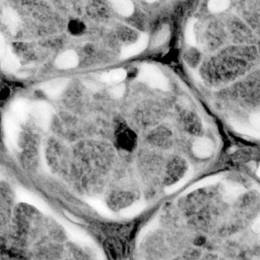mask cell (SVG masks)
<instances>
[{
	"instance_id": "24",
	"label": "cell",
	"mask_w": 260,
	"mask_h": 260,
	"mask_svg": "<svg viewBox=\"0 0 260 260\" xmlns=\"http://www.w3.org/2000/svg\"><path fill=\"white\" fill-rule=\"evenodd\" d=\"M124 89H125V87L123 85H117L115 86L112 89H111V93L112 96L115 97V98H120L123 96L124 93Z\"/></svg>"
},
{
	"instance_id": "18",
	"label": "cell",
	"mask_w": 260,
	"mask_h": 260,
	"mask_svg": "<svg viewBox=\"0 0 260 260\" xmlns=\"http://www.w3.org/2000/svg\"><path fill=\"white\" fill-rule=\"evenodd\" d=\"M146 207V204L141 201H137L126 207L122 210V216L125 218H132L138 214H140Z\"/></svg>"
},
{
	"instance_id": "21",
	"label": "cell",
	"mask_w": 260,
	"mask_h": 260,
	"mask_svg": "<svg viewBox=\"0 0 260 260\" xmlns=\"http://www.w3.org/2000/svg\"><path fill=\"white\" fill-rule=\"evenodd\" d=\"M195 20L191 19L190 21L188 22V25L186 27V31H185V38H186V42L191 45L194 46L196 43V38H195Z\"/></svg>"
},
{
	"instance_id": "15",
	"label": "cell",
	"mask_w": 260,
	"mask_h": 260,
	"mask_svg": "<svg viewBox=\"0 0 260 260\" xmlns=\"http://www.w3.org/2000/svg\"><path fill=\"white\" fill-rule=\"evenodd\" d=\"M244 192V187L237 183H229L224 188V197L228 201H233Z\"/></svg>"
},
{
	"instance_id": "20",
	"label": "cell",
	"mask_w": 260,
	"mask_h": 260,
	"mask_svg": "<svg viewBox=\"0 0 260 260\" xmlns=\"http://www.w3.org/2000/svg\"><path fill=\"white\" fill-rule=\"evenodd\" d=\"M192 177V171H189L187 172L181 179H179V181H177L176 183L170 185L169 187L166 188V192L167 193H174L176 192L177 190H179L180 188H182L189 180H190V178Z\"/></svg>"
},
{
	"instance_id": "16",
	"label": "cell",
	"mask_w": 260,
	"mask_h": 260,
	"mask_svg": "<svg viewBox=\"0 0 260 260\" xmlns=\"http://www.w3.org/2000/svg\"><path fill=\"white\" fill-rule=\"evenodd\" d=\"M126 78V72L122 68L119 69H114L110 73H105L101 76V81L107 84H113V83H120L124 81Z\"/></svg>"
},
{
	"instance_id": "2",
	"label": "cell",
	"mask_w": 260,
	"mask_h": 260,
	"mask_svg": "<svg viewBox=\"0 0 260 260\" xmlns=\"http://www.w3.org/2000/svg\"><path fill=\"white\" fill-rule=\"evenodd\" d=\"M33 114L36 118L37 122L40 124V126L46 128L48 127L51 117L53 114V110L50 105L46 104L44 102H39L35 104L33 108Z\"/></svg>"
},
{
	"instance_id": "14",
	"label": "cell",
	"mask_w": 260,
	"mask_h": 260,
	"mask_svg": "<svg viewBox=\"0 0 260 260\" xmlns=\"http://www.w3.org/2000/svg\"><path fill=\"white\" fill-rule=\"evenodd\" d=\"M234 129L243 134V135H247L250 137H254V138H260V129L255 127L253 124H246L243 122H238V121H235L232 123Z\"/></svg>"
},
{
	"instance_id": "26",
	"label": "cell",
	"mask_w": 260,
	"mask_h": 260,
	"mask_svg": "<svg viewBox=\"0 0 260 260\" xmlns=\"http://www.w3.org/2000/svg\"><path fill=\"white\" fill-rule=\"evenodd\" d=\"M253 231L254 232H257V233H260V217L256 220V222L254 223L253 225Z\"/></svg>"
},
{
	"instance_id": "13",
	"label": "cell",
	"mask_w": 260,
	"mask_h": 260,
	"mask_svg": "<svg viewBox=\"0 0 260 260\" xmlns=\"http://www.w3.org/2000/svg\"><path fill=\"white\" fill-rule=\"evenodd\" d=\"M115 10L123 16H129L134 11V5L131 0H110Z\"/></svg>"
},
{
	"instance_id": "7",
	"label": "cell",
	"mask_w": 260,
	"mask_h": 260,
	"mask_svg": "<svg viewBox=\"0 0 260 260\" xmlns=\"http://www.w3.org/2000/svg\"><path fill=\"white\" fill-rule=\"evenodd\" d=\"M78 64L79 56L73 50H69L60 54L56 59V66L60 69H70L76 67Z\"/></svg>"
},
{
	"instance_id": "5",
	"label": "cell",
	"mask_w": 260,
	"mask_h": 260,
	"mask_svg": "<svg viewBox=\"0 0 260 260\" xmlns=\"http://www.w3.org/2000/svg\"><path fill=\"white\" fill-rule=\"evenodd\" d=\"M149 44V37L148 35H143L141 36L134 44L129 45L125 48L122 49L121 51V57L122 58H129L132 56H135L139 54L140 52H143Z\"/></svg>"
},
{
	"instance_id": "3",
	"label": "cell",
	"mask_w": 260,
	"mask_h": 260,
	"mask_svg": "<svg viewBox=\"0 0 260 260\" xmlns=\"http://www.w3.org/2000/svg\"><path fill=\"white\" fill-rule=\"evenodd\" d=\"M17 197L21 202L28 203L38 209H40L43 212H48L49 207L47 205L41 198H39L37 195L29 192L28 190H23V189H19L17 190Z\"/></svg>"
},
{
	"instance_id": "23",
	"label": "cell",
	"mask_w": 260,
	"mask_h": 260,
	"mask_svg": "<svg viewBox=\"0 0 260 260\" xmlns=\"http://www.w3.org/2000/svg\"><path fill=\"white\" fill-rule=\"evenodd\" d=\"M229 3V0H210L208 7L212 12H220L225 9Z\"/></svg>"
},
{
	"instance_id": "8",
	"label": "cell",
	"mask_w": 260,
	"mask_h": 260,
	"mask_svg": "<svg viewBox=\"0 0 260 260\" xmlns=\"http://www.w3.org/2000/svg\"><path fill=\"white\" fill-rule=\"evenodd\" d=\"M212 150H214V145L207 138H199L193 145V153L200 159L208 158L212 154Z\"/></svg>"
},
{
	"instance_id": "1",
	"label": "cell",
	"mask_w": 260,
	"mask_h": 260,
	"mask_svg": "<svg viewBox=\"0 0 260 260\" xmlns=\"http://www.w3.org/2000/svg\"><path fill=\"white\" fill-rule=\"evenodd\" d=\"M139 79L155 88L167 89L169 87L167 79L165 78V76L156 66L150 64L144 65L141 67L139 73Z\"/></svg>"
},
{
	"instance_id": "4",
	"label": "cell",
	"mask_w": 260,
	"mask_h": 260,
	"mask_svg": "<svg viewBox=\"0 0 260 260\" xmlns=\"http://www.w3.org/2000/svg\"><path fill=\"white\" fill-rule=\"evenodd\" d=\"M0 52H1V64L2 67L10 70H15L19 66V62L16 59V57L13 55V53L9 50L8 47H6L4 43L3 37H1V45H0Z\"/></svg>"
},
{
	"instance_id": "10",
	"label": "cell",
	"mask_w": 260,
	"mask_h": 260,
	"mask_svg": "<svg viewBox=\"0 0 260 260\" xmlns=\"http://www.w3.org/2000/svg\"><path fill=\"white\" fill-rule=\"evenodd\" d=\"M12 113L16 120L25 121L30 113V105L26 100H17L12 104Z\"/></svg>"
},
{
	"instance_id": "22",
	"label": "cell",
	"mask_w": 260,
	"mask_h": 260,
	"mask_svg": "<svg viewBox=\"0 0 260 260\" xmlns=\"http://www.w3.org/2000/svg\"><path fill=\"white\" fill-rule=\"evenodd\" d=\"M169 36H170V29H169V27L168 26L163 27L158 32V34L156 35V38L154 40V46L155 47H159V46L163 45L165 42L168 40Z\"/></svg>"
},
{
	"instance_id": "19",
	"label": "cell",
	"mask_w": 260,
	"mask_h": 260,
	"mask_svg": "<svg viewBox=\"0 0 260 260\" xmlns=\"http://www.w3.org/2000/svg\"><path fill=\"white\" fill-rule=\"evenodd\" d=\"M218 181H219V177H218V176H211V177L204 178V179H202V180L197 181L196 183H194L190 188L188 189V190H187L186 192H191V191L196 190V189L203 188V187H207V186H210V185H214V184H216Z\"/></svg>"
},
{
	"instance_id": "17",
	"label": "cell",
	"mask_w": 260,
	"mask_h": 260,
	"mask_svg": "<svg viewBox=\"0 0 260 260\" xmlns=\"http://www.w3.org/2000/svg\"><path fill=\"white\" fill-rule=\"evenodd\" d=\"M87 202L101 216L106 217V218H109L112 216V211L102 200H100L98 198H89V199H87Z\"/></svg>"
},
{
	"instance_id": "12",
	"label": "cell",
	"mask_w": 260,
	"mask_h": 260,
	"mask_svg": "<svg viewBox=\"0 0 260 260\" xmlns=\"http://www.w3.org/2000/svg\"><path fill=\"white\" fill-rule=\"evenodd\" d=\"M4 129H5V133H6L7 139L9 140V143L11 145H15L17 138H18V134H19V127H18V124L16 123L15 119H12V118L7 117L4 120Z\"/></svg>"
},
{
	"instance_id": "28",
	"label": "cell",
	"mask_w": 260,
	"mask_h": 260,
	"mask_svg": "<svg viewBox=\"0 0 260 260\" xmlns=\"http://www.w3.org/2000/svg\"><path fill=\"white\" fill-rule=\"evenodd\" d=\"M257 176L260 178V166H259L258 169H257Z\"/></svg>"
},
{
	"instance_id": "9",
	"label": "cell",
	"mask_w": 260,
	"mask_h": 260,
	"mask_svg": "<svg viewBox=\"0 0 260 260\" xmlns=\"http://www.w3.org/2000/svg\"><path fill=\"white\" fill-rule=\"evenodd\" d=\"M65 230L69 238L72 239L74 242L78 243L82 246H89L91 244L90 239L87 237V235L85 234L83 231L79 230L78 228L72 226V225H65Z\"/></svg>"
},
{
	"instance_id": "11",
	"label": "cell",
	"mask_w": 260,
	"mask_h": 260,
	"mask_svg": "<svg viewBox=\"0 0 260 260\" xmlns=\"http://www.w3.org/2000/svg\"><path fill=\"white\" fill-rule=\"evenodd\" d=\"M2 19H3V22L5 23V26L10 31V33L15 34L18 29V26H19V18H18V15L16 14V12L11 8H5L3 10Z\"/></svg>"
},
{
	"instance_id": "27",
	"label": "cell",
	"mask_w": 260,
	"mask_h": 260,
	"mask_svg": "<svg viewBox=\"0 0 260 260\" xmlns=\"http://www.w3.org/2000/svg\"><path fill=\"white\" fill-rule=\"evenodd\" d=\"M146 1L149 2V3H153V2H156L157 0H146Z\"/></svg>"
},
{
	"instance_id": "6",
	"label": "cell",
	"mask_w": 260,
	"mask_h": 260,
	"mask_svg": "<svg viewBox=\"0 0 260 260\" xmlns=\"http://www.w3.org/2000/svg\"><path fill=\"white\" fill-rule=\"evenodd\" d=\"M67 85V80L65 79H56L49 82H46L42 85V89L45 91L47 96L55 98L64 90Z\"/></svg>"
},
{
	"instance_id": "25",
	"label": "cell",
	"mask_w": 260,
	"mask_h": 260,
	"mask_svg": "<svg viewBox=\"0 0 260 260\" xmlns=\"http://www.w3.org/2000/svg\"><path fill=\"white\" fill-rule=\"evenodd\" d=\"M250 123L253 124L255 127L260 129V112L259 113H255V114H253L251 116Z\"/></svg>"
}]
</instances>
